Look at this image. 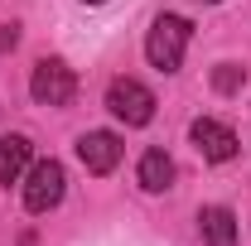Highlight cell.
Segmentation results:
<instances>
[{"label": "cell", "mask_w": 251, "mask_h": 246, "mask_svg": "<svg viewBox=\"0 0 251 246\" xmlns=\"http://www.w3.org/2000/svg\"><path fill=\"white\" fill-rule=\"evenodd\" d=\"M188 39H193V25H188L184 15H159L155 25H150V39H145V58L155 63L159 73H179Z\"/></svg>", "instance_id": "cell-1"}, {"label": "cell", "mask_w": 251, "mask_h": 246, "mask_svg": "<svg viewBox=\"0 0 251 246\" xmlns=\"http://www.w3.org/2000/svg\"><path fill=\"white\" fill-rule=\"evenodd\" d=\"M106 111L126 125H150L155 121V92L145 82H135V77H116L106 87Z\"/></svg>", "instance_id": "cell-2"}, {"label": "cell", "mask_w": 251, "mask_h": 246, "mask_svg": "<svg viewBox=\"0 0 251 246\" xmlns=\"http://www.w3.org/2000/svg\"><path fill=\"white\" fill-rule=\"evenodd\" d=\"M63 184H68V174H63L58 159H39L29 169V179H25V208H29V213L58 208L63 203Z\"/></svg>", "instance_id": "cell-3"}, {"label": "cell", "mask_w": 251, "mask_h": 246, "mask_svg": "<svg viewBox=\"0 0 251 246\" xmlns=\"http://www.w3.org/2000/svg\"><path fill=\"white\" fill-rule=\"evenodd\" d=\"M73 68L63 58H44L39 68H34V77H29V97L39 101V106H68L73 101Z\"/></svg>", "instance_id": "cell-4"}, {"label": "cell", "mask_w": 251, "mask_h": 246, "mask_svg": "<svg viewBox=\"0 0 251 246\" xmlns=\"http://www.w3.org/2000/svg\"><path fill=\"white\" fill-rule=\"evenodd\" d=\"M188 140H193V150L203 154V159H213V164H227V159H237V135H232V125L213 121V116L193 121Z\"/></svg>", "instance_id": "cell-5"}, {"label": "cell", "mask_w": 251, "mask_h": 246, "mask_svg": "<svg viewBox=\"0 0 251 246\" xmlns=\"http://www.w3.org/2000/svg\"><path fill=\"white\" fill-rule=\"evenodd\" d=\"M77 159H82L87 174H111V169L121 164V140H116L111 130H87V135L77 140Z\"/></svg>", "instance_id": "cell-6"}, {"label": "cell", "mask_w": 251, "mask_h": 246, "mask_svg": "<svg viewBox=\"0 0 251 246\" xmlns=\"http://www.w3.org/2000/svg\"><path fill=\"white\" fill-rule=\"evenodd\" d=\"M198 232H203L208 246H237V213L222 208V203H213V208L198 213Z\"/></svg>", "instance_id": "cell-7"}, {"label": "cell", "mask_w": 251, "mask_h": 246, "mask_svg": "<svg viewBox=\"0 0 251 246\" xmlns=\"http://www.w3.org/2000/svg\"><path fill=\"white\" fill-rule=\"evenodd\" d=\"M135 179H140V188H145V193H164V188L174 184V159H169L164 150H145V154H140Z\"/></svg>", "instance_id": "cell-8"}, {"label": "cell", "mask_w": 251, "mask_h": 246, "mask_svg": "<svg viewBox=\"0 0 251 246\" xmlns=\"http://www.w3.org/2000/svg\"><path fill=\"white\" fill-rule=\"evenodd\" d=\"M29 169V140L25 135H0V184H15Z\"/></svg>", "instance_id": "cell-9"}, {"label": "cell", "mask_w": 251, "mask_h": 246, "mask_svg": "<svg viewBox=\"0 0 251 246\" xmlns=\"http://www.w3.org/2000/svg\"><path fill=\"white\" fill-rule=\"evenodd\" d=\"M247 82V68H237V63H218V73H213V87L218 92H237Z\"/></svg>", "instance_id": "cell-10"}, {"label": "cell", "mask_w": 251, "mask_h": 246, "mask_svg": "<svg viewBox=\"0 0 251 246\" xmlns=\"http://www.w3.org/2000/svg\"><path fill=\"white\" fill-rule=\"evenodd\" d=\"M20 44V25H0V49H15Z\"/></svg>", "instance_id": "cell-11"}, {"label": "cell", "mask_w": 251, "mask_h": 246, "mask_svg": "<svg viewBox=\"0 0 251 246\" xmlns=\"http://www.w3.org/2000/svg\"><path fill=\"white\" fill-rule=\"evenodd\" d=\"M82 5H106V0H82Z\"/></svg>", "instance_id": "cell-12"}, {"label": "cell", "mask_w": 251, "mask_h": 246, "mask_svg": "<svg viewBox=\"0 0 251 246\" xmlns=\"http://www.w3.org/2000/svg\"><path fill=\"white\" fill-rule=\"evenodd\" d=\"M203 5H218V0H203Z\"/></svg>", "instance_id": "cell-13"}]
</instances>
